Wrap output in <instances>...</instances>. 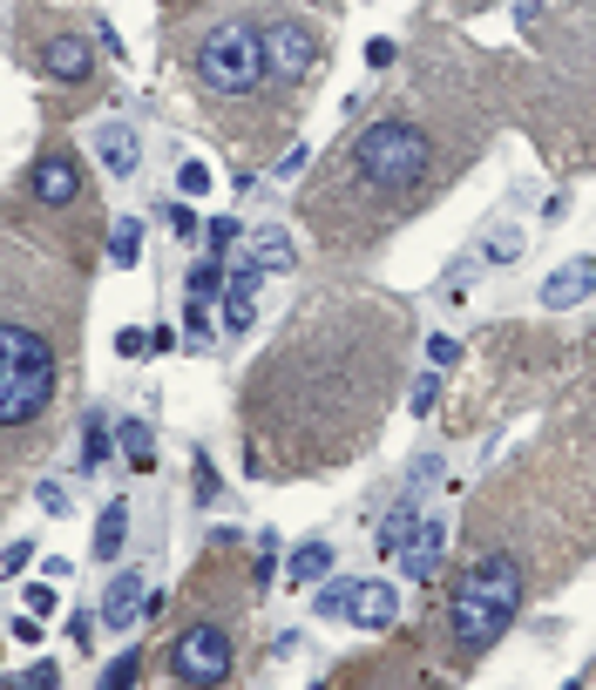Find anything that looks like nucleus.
<instances>
[{"label":"nucleus","mask_w":596,"mask_h":690,"mask_svg":"<svg viewBox=\"0 0 596 690\" xmlns=\"http://www.w3.org/2000/svg\"><path fill=\"white\" fill-rule=\"evenodd\" d=\"M27 196H34V203H48V211L75 203V196H82V162H75L68 149L34 156V170H27Z\"/></svg>","instance_id":"nucleus-7"},{"label":"nucleus","mask_w":596,"mask_h":690,"mask_svg":"<svg viewBox=\"0 0 596 690\" xmlns=\"http://www.w3.org/2000/svg\"><path fill=\"white\" fill-rule=\"evenodd\" d=\"M352 576H326V589H319V602H312V617H333V623H346L352 617Z\"/></svg>","instance_id":"nucleus-19"},{"label":"nucleus","mask_w":596,"mask_h":690,"mask_svg":"<svg viewBox=\"0 0 596 690\" xmlns=\"http://www.w3.org/2000/svg\"><path fill=\"white\" fill-rule=\"evenodd\" d=\"M454 359H461V339H448V332H434V339H427V365H434V373H448Z\"/></svg>","instance_id":"nucleus-27"},{"label":"nucleus","mask_w":596,"mask_h":690,"mask_svg":"<svg viewBox=\"0 0 596 690\" xmlns=\"http://www.w3.org/2000/svg\"><path fill=\"white\" fill-rule=\"evenodd\" d=\"M123 542H130V508L109 501L102 521H95V562H115V555H123Z\"/></svg>","instance_id":"nucleus-15"},{"label":"nucleus","mask_w":596,"mask_h":690,"mask_svg":"<svg viewBox=\"0 0 596 690\" xmlns=\"http://www.w3.org/2000/svg\"><path fill=\"white\" fill-rule=\"evenodd\" d=\"M170 230L190 244V237H204V224H196V211H170Z\"/></svg>","instance_id":"nucleus-36"},{"label":"nucleus","mask_w":596,"mask_h":690,"mask_svg":"<svg viewBox=\"0 0 596 690\" xmlns=\"http://www.w3.org/2000/svg\"><path fill=\"white\" fill-rule=\"evenodd\" d=\"M285 576L292 582H326L333 576V542H299L292 562H285Z\"/></svg>","instance_id":"nucleus-16"},{"label":"nucleus","mask_w":596,"mask_h":690,"mask_svg":"<svg viewBox=\"0 0 596 690\" xmlns=\"http://www.w3.org/2000/svg\"><path fill=\"white\" fill-rule=\"evenodd\" d=\"M27 609H34V617H48V609H55V582H34L27 589Z\"/></svg>","instance_id":"nucleus-37"},{"label":"nucleus","mask_w":596,"mask_h":690,"mask_svg":"<svg viewBox=\"0 0 596 690\" xmlns=\"http://www.w3.org/2000/svg\"><path fill=\"white\" fill-rule=\"evenodd\" d=\"M583 298H596V258H570V264H555V271L542 278V305H549V312H570V305H583Z\"/></svg>","instance_id":"nucleus-8"},{"label":"nucleus","mask_w":596,"mask_h":690,"mask_svg":"<svg viewBox=\"0 0 596 690\" xmlns=\"http://www.w3.org/2000/svg\"><path fill=\"white\" fill-rule=\"evenodd\" d=\"M299 170H305V143H299V149H285V156H278V177H299Z\"/></svg>","instance_id":"nucleus-38"},{"label":"nucleus","mask_w":596,"mask_h":690,"mask_svg":"<svg viewBox=\"0 0 596 690\" xmlns=\"http://www.w3.org/2000/svg\"><path fill=\"white\" fill-rule=\"evenodd\" d=\"M95 149H102V170H109L115 183H130V177H136L143 149H136V136H130V122H102V129H95Z\"/></svg>","instance_id":"nucleus-11"},{"label":"nucleus","mask_w":596,"mask_h":690,"mask_svg":"<svg viewBox=\"0 0 596 690\" xmlns=\"http://www.w3.org/2000/svg\"><path fill=\"white\" fill-rule=\"evenodd\" d=\"M401 555H407V576H434V568L448 562V521H441V514L414 521V535L401 542Z\"/></svg>","instance_id":"nucleus-9"},{"label":"nucleus","mask_w":596,"mask_h":690,"mask_svg":"<svg viewBox=\"0 0 596 690\" xmlns=\"http://www.w3.org/2000/svg\"><path fill=\"white\" fill-rule=\"evenodd\" d=\"M115 352H123V359H149V332H143V325H130V332H115Z\"/></svg>","instance_id":"nucleus-32"},{"label":"nucleus","mask_w":596,"mask_h":690,"mask_svg":"<svg viewBox=\"0 0 596 690\" xmlns=\"http://www.w3.org/2000/svg\"><path fill=\"white\" fill-rule=\"evenodd\" d=\"M265 41L245 21H224L196 41V89L204 95H258L265 89Z\"/></svg>","instance_id":"nucleus-4"},{"label":"nucleus","mask_w":596,"mask_h":690,"mask_svg":"<svg viewBox=\"0 0 596 690\" xmlns=\"http://www.w3.org/2000/svg\"><path fill=\"white\" fill-rule=\"evenodd\" d=\"M136 670H143V657H136V649H123V657H115V664H109L102 690H130V683H136Z\"/></svg>","instance_id":"nucleus-26"},{"label":"nucleus","mask_w":596,"mask_h":690,"mask_svg":"<svg viewBox=\"0 0 596 690\" xmlns=\"http://www.w3.org/2000/svg\"><path fill=\"white\" fill-rule=\"evenodd\" d=\"M170 183H177L183 196H204V190H211V162H204V156H183V162H177V177H170Z\"/></svg>","instance_id":"nucleus-22"},{"label":"nucleus","mask_w":596,"mask_h":690,"mask_svg":"<svg viewBox=\"0 0 596 690\" xmlns=\"http://www.w3.org/2000/svg\"><path fill=\"white\" fill-rule=\"evenodd\" d=\"M265 75L271 81H305L312 61H319V41H312L305 21H265Z\"/></svg>","instance_id":"nucleus-6"},{"label":"nucleus","mask_w":596,"mask_h":690,"mask_svg":"<svg viewBox=\"0 0 596 690\" xmlns=\"http://www.w3.org/2000/svg\"><path fill=\"white\" fill-rule=\"evenodd\" d=\"M434 406H441V380L420 373V380H414V393H407V414H414V420H427Z\"/></svg>","instance_id":"nucleus-23"},{"label":"nucleus","mask_w":596,"mask_h":690,"mask_svg":"<svg viewBox=\"0 0 596 690\" xmlns=\"http://www.w3.org/2000/svg\"><path fill=\"white\" fill-rule=\"evenodd\" d=\"M230 244H237V224H230V217L204 224V251H211V258H224V251H230Z\"/></svg>","instance_id":"nucleus-29"},{"label":"nucleus","mask_w":596,"mask_h":690,"mask_svg":"<svg viewBox=\"0 0 596 690\" xmlns=\"http://www.w3.org/2000/svg\"><path fill=\"white\" fill-rule=\"evenodd\" d=\"M393 617H401V589L393 582H360L352 589V623L360 630H386Z\"/></svg>","instance_id":"nucleus-12"},{"label":"nucleus","mask_w":596,"mask_h":690,"mask_svg":"<svg viewBox=\"0 0 596 690\" xmlns=\"http://www.w3.org/2000/svg\"><path fill=\"white\" fill-rule=\"evenodd\" d=\"M42 68H48L55 81H89V75H95V48H89L82 34H48Z\"/></svg>","instance_id":"nucleus-10"},{"label":"nucleus","mask_w":596,"mask_h":690,"mask_svg":"<svg viewBox=\"0 0 596 690\" xmlns=\"http://www.w3.org/2000/svg\"><path fill=\"white\" fill-rule=\"evenodd\" d=\"M251 258H258L265 271H292V264H299V244H292V230H285V224H265Z\"/></svg>","instance_id":"nucleus-14"},{"label":"nucleus","mask_w":596,"mask_h":690,"mask_svg":"<svg viewBox=\"0 0 596 690\" xmlns=\"http://www.w3.org/2000/svg\"><path fill=\"white\" fill-rule=\"evenodd\" d=\"M183 339H190L196 352L211 346V318H204V305H196V298H190V312H183Z\"/></svg>","instance_id":"nucleus-28"},{"label":"nucleus","mask_w":596,"mask_h":690,"mask_svg":"<svg viewBox=\"0 0 596 690\" xmlns=\"http://www.w3.org/2000/svg\"><path fill=\"white\" fill-rule=\"evenodd\" d=\"M27 562H34V542H14L8 555H0V568H8V576H27Z\"/></svg>","instance_id":"nucleus-35"},{"label":"nucleus","mask_w":596,"mask_h":690,"mask_svg":"<svg viewBox=\"0 0 596 690\" xmlns=\"http://www.w3.org/2000/svg\"><path fill=\"white\" fill-rule=\"evenodd\" d=\"M427 136L414 129L407 115H380V122H367L360 129V143H352V170H360L373 190H386V196H401V190H414L420 177H427Z\"/></svg>","instance_id":"nucleus-3"},{"label":"nucleus","mask_w":596,"mask_h":690,"mask_svg":"<svg viewBox=\"0 0 596 690\" xmlns=\"http://www.w3.org/2000/svg\"><path fill=\"white\" fill-rule=\"evenodd\" d=\"M258 284H265V264H258V258H237V264L224 271V305H251Z\"/></svg>","instance_id":"nucleus-18"},{"label":"nucleus","mask_w":596,"mask_h":690,"mask_svg":"<svg viewBox=\"0 0 596 690\" xmlns=\"http://www.w3.org/2000/svg\"><path fill=\"white\" fill-rule=\"evenodd\" d=\"M515 609H522V562L508 548H488L482 562H468L454 582V602H448V630L461 643V657L495 649L515 623Z\"/></svg>","instance_id":"nucleus-1"},{"label":"nucleus","mask_w":596,"mask_h":690,"mask_svg":"<svg viewBox=\"0 0 596 690\" xmlns=\"http://www.w3.org/2000/svg\"><path fill=\"white\" fill-rule=\"evenodd\" d=\"M55 399V346L34 325L0 318V427L42 420Z\"/></svg>","instance_id":"nucleus-2"},{"label":"nucleus","mask_w":596,"mask_h":690,"mask_svg":"<svg viewBox=\"0 0 596 690\" xmlns=\"http://www.w3.org/2000/svg\"><path fill=\"white\" fill-rule=\"evenodd\" d=\"M414 521H420V514H414V508H401V514H393V521L380 528V548H386V555H401V542L414 535Z\"/></svg>","instance_id":"nucleus-25"},{"label":"nucleus","mask_w":596,"mask_h":690,"mask_svg":"<svg viewBox=\"0 0 596 690\" xmlns=\"http://www.w3.org/2000/svg\"><path fill=\"white\" fill-rule=\"evenodd\" d=\"M563 690H583V683H563Z\"/></svg>","instance_id":"nucleus-40"},{"label":"nucleus","mask_w":596,"mask_h":690,"mask_svg":"<svg viewBox=\"0 0 596 690\" xmlns=\"http://www.w3.org/2000/svg\"><path fill=\"white\" fill-rule=\"evenodd\" d=\"M136 258H143V224H136V217H123V224L109 230V264H123V271H130Z\"/></svg>","instance_id":"nucleus-21"},{"label":"nucleus","mask_w":596,"mask_h":690,"mask_svg":"<svg viewBox=\"0 0 596 690\" xmlns=\"http://www.w3.org/2000/svg\"><path fill=\"white\" fill-rule=\"evenodd\" d=\"M34 501H42L48 514H68V487L61 480H42V487H34Z\"/></svg>","instance_id":"nucleus-33"},{"label":"nucleus","mask_w":596,"mask_h":690,"mask_svg":"<svg viewBox=\"0 0 596 690\" xmlns=\"http://www.w3.org/2000/svg\"><path fill=\"white\" fill-rule=\"evenodd\" d=\"M515 251H522V230H495V244L482 251V264H508Z\"/></svg>","instance_id":"nucleus-30"},{"label":"nucleus","mask_w":596,"mask_h":690,"mask_svg":"<svg viewBox=\"0 0 596 690\" xmlns=\"http://www.w3.org/2000/svg\"><path fill=\"white\" fill-rule=\"evenodd\" d=\"M55 683H61V670H55V664H34V670H21V677H14V690H55Z\"/></svg>","instance_id":"nucleus-31"},{"label":"nucleus","mask_w":596,"mask_h":690,"mask_svg":"<svg viewBox=\"0 0 596 690\" xmlns=\"http://www.w3.org/2000/svg\"><path fill=\"white\" fill-rule=\"evenodd\" d=\"M143 596H149V589H143V576H136V568H123V576L109 582V596H102V623H109V630H130Z\"/></svg>","instance_id":"nucleus-13"},{"label":"nucleus","mask_w":596,"mask_h":690,"mask_svg":"<svg viewBox=\"0 0 596 690\" xmlns=\"http://www.w3.org/2000/svg\"><path fill=\"white\" fill-rule=\"evenodd\" d=\"M393 61H401V48H393L386 34H380V41H367V68H393Z\"/></svg>","instance_id":"nucleus-34"},{"label":"nucleus","mask_w":596,"mask_h":690,"mask_svg":"<svg viewBox=\"0 0 596 690\" xmlns=\"http://www.w3.org/2000/svg\"><path fill=\"white\" fill-rule=\"evenodd\" d=\"M170 664H177L183 683L217 690V683H230V670H237V643H230L224 623H190V630L177 636V649H170Z\"/></svg>","instance_id":"nucleus-5"},{"label":"nucleus","mask_w":596,"mask_h":690,"mask_svg":"<svg viewBox=\"0 0 596 690\" xmlns=\"http://www.w3.org/2000/svg\"><path fill=\"white\" fill-rule=\"evenodd\" d=\"M115 446H123V461H130L136 474H149V467H156V454H149L156 440H149V427H143V420H123V427H115Z\"/></svg>","instance_id":"nucleus-17"},{"label":"nucleus","mask_w":596,"mask_h":690,"mask_svg":"<svg viewBox=\"0 0 596 690\" xmlns=\"http://www.w3.org/2000/svg\"><path fill=\"white\" fill-rule=\"evenodd\" d=\"M224 325L230 332H251V305H224Z\"/></svg>","instance_id":"nucleus-39"},{"label":"nucleus","mask_w":596,"mask_h":690,"mask_svg":"<svg viewBox=\"0 0 596 690\" xmlns=\"http://www.w3.org/2000/svg\"><path fill=\"white\" fill-rule=\"evenodd\" d=\"M217 284H224V264H217V258H204V264L190 271V298H196V305H204V298H217Z\"/></svg>","instance_id":"nucleus-24"},{"label":"nucleus","mask_w":596,"mask_h":690,"mask_svg":"<svg viewBox=\"0 0 596 690\" xmlns=\"http://www.w3.org/2000/svg\"><path fill=\"white\" fill-rule=\"evenodd\" d=\"M109 440H115V427H109V414H89V433H82V474H95L102 461H109Z\"/></svg>","instance_id":"nucleus-20"}]
</instances>
